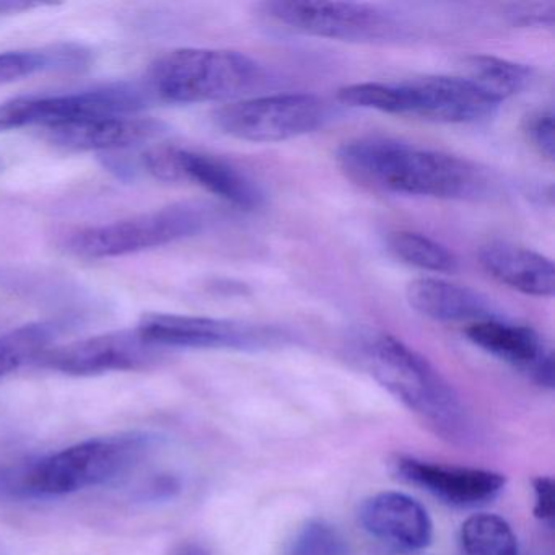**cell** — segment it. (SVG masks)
I'll return each mask as SVG.
<instances>
[{
	"mask_svg": "<svg viewBox=\"0 0 555 555\" xmlns=\"http://www.w3.org/2000/svg\"><path fill=\"white\" fill-rule=\"evenodd\" d=\"M336 160L347 178L382 193L464 201L479 199L490 186L486 171L473 162L395 139L346 142Z\"/></svg>",
	"mask_w": 555,
	"mask_h": 555,
	"instance_id": "1",
	"label": "cell"
},
{
	"mask_svg": "<svg viewBox=\"0 0 555 555\" xmlns=\"http://www.w3.org/2000/svg\"><path fill=\"white\" fill-rule=\"evenodd\" d=\"M366 372L414 412L441 440L467 444L474 440L469 409L443 375L417 350L398 337L373 333L360 343Z\"/></svg>",
	"mask_w": 555,
	"mask_h": 555,
	"instance_id": "2",
	"label": "cell"
},
{
	"mask_svg": "<svg viewBox=\"0 0 555 555\" xmlns=\"http://www.w3.org/2000/svg\"><path fill=\"white\" fill-rule=\"evenodd\" d=\"M154 443L144 431L89 438L22 470L17 487L30 495L63 496L106 486L141 466Z\"/></svg>",
	"mask_w": 555,
	"mask_h": 555,
	"instance_id": "3",
	"label": "cell"
},
{
	"mask_svg": "<svg viewBox=\"0 0 555 555\" xmlns=\"http://www.w3.org/2000/svg\"><path fill=\"white\" fill-rule=\"evenodd\" d=\"M337 99L350 108L415 116L444 125H474L495 115L500 106L461 76L422 77L401 83H353L340 89Z\"/></svg>",
	"mask_w": 555,
	"mask_h": 555,
	"instance_id": "4",
	"label": "cell"
},
{
	"mask_svg": "<svg viewBox=\"0 0 555 555\" xmlns=\"http://www.w3.org/2000/svg\"><path fill=\"white\" fill-rule=\"evenodd\" d=\"M262 79L264 70L246 54L184 48L155 61L149 74V89L157 99L180 105L235 102Z\"/></svg>",
	"mask_w": 555,
	"mask_h": 555,
	"instance_id": "5",
	"label": "cell"
},
{
	"mask_svg": "<svg viewBox=\"0 0 555 555\" xmlns=\"http://www.w3.org/2000/svg\"><path fill=\"white\" fill-rule=\"evenodd\" d=\"M212 220V209L204 204H175L106 225L73 230L61 240V248L77 258H118L190 238Z\"/></svg>",
	"mask_w": 555,
	"mask_h": 555,
	"instance_id": "6",
	"label": "cell"
},
{
	"mask_svg": "<svg viewBox=\"0 0 555 555\" xmlns=\"http://www.w3.org/2000/svg\"><path fill=\"white\" fill-rule=\"evenodd\" d=\"M327 109L310 93H278L225 103L214 112V125L230 138L253 144L291 141L317 131Z\"/></svg>",
	"mask_w": 555,
	"mask_h": 555,
	"instance_id": "7",
	"label": "cell"
},
{
	"mask_svg": "<svg viewBox=\"0 0 555 555\" xmlns=\"http://www.w3.org/2000/svg\"><path fill=\"white\" fill-rule=\"evenodd\" d=\"M151 92L132 83H113L66 95L21 96L0 103V132L25 126L73 125L112 116H134L147 106Z\"/></svg>",
	"mask_w": 555,
	"mask_h": 555,
	"instance_id": "8",
	"label": "cell"
},
{
	"mask_svg": "<svg viewBox=\"0 0 555 555\" xmlns=\"http://www.w3.org/2000/svg\"><path fill=\"white\" fill-rule=\"evenodd\" d=\"M272 21L311 37L347 43H378L395 40L402 27L392 15L357 2L275 0L262 5Z\"/></svg>",
	"mask_w": 555,
	"mask_h": 555,
	"instance_id": "9",
	"label": "cell"
},
{
	"mask_svg": "<svg viewBox=\"0 0 555 555\" xmlns=\"http://www.w3.org/2000/svg\"><path fill=\"white\" fill-rule=\"evenodd\" d=\"M138 331L160 349L259 350L285 339L284 333L275 327L183 314H147Z\"/></svg>",
	"mask_w": 555,
	"mask_h": 555,
	"instance_id": "10",
	"label": "cell"
},
{
	"mask_svg": "<svg viewBox=\"0 0 555 555\" xmlns=\"http://www.w3.org/2000/svg\"><path fill=\"white\" fill-rule=\"evenodd\" d=\"M142 164L157 180L197 184L238 209L255 210L264 203V193L249 175L214 155L155 147L144 155Z\"/></svg>",
	"mask_w": 555,
	"mask_h": 555,
	"instance_id": "11",
	"label": "cell"
},
{
	"mask_svg": "<svg viewBox=\"0 0 555 555\" xmlns=\"http://www.w3.org/2000/svg\"><path fill=\"white\" fill-rule=\"evenodd\" d=\"M160 347L152 346L138 330L115 331L64 346L48 347L35 363L69 376H96L112 372H138L160 362Z\"/></svg>",
	"mask_w": 555,
	"mask_h": 555,
	"instance_id": "12",
	"label": "cell"
},
{
	"mask_svg": "<svg viewBox=\"0 0 555 555\" xmlns=\"http://www.w3.org/2000/svg\"><path fill=\"white\" fill-rule=\"evenodd\" d=\"M395 469L405 482L460 508H473L492 502L505 489L503 474L479 467L450 466L414 456H401L396 460Z\"/></svg>",
	"mask_w": 555,
	"mask_h": 555,
	"instance_id": "13",
	"label": "cell"
},
{
	"mask_svg": "<svg viewBox=\"0 0 555 555\" xmlns=\"http://www.w3.org/2000/svg\"><path fill=\"white\" fill-rule=\"evenodd\" d=\"M359 522L372 538L396 551H422L434 538L427 509L401 492H379L363 500Z\"/></svg>",
	"mask_w": 555,
	"mask_h": 555,
	"instance_id": "14",
	"label": "cell"
},
{
	"mask_svg": "<svg viewBox=\"0 0 555 555\" xmlns=\"http://www.w3.org/2000/svg\"><path fill=\"white\" fill-rule=\"evenodd\" d=\"M466 336L474 346L526 373L539 386L554 388L552 350L532 327L495 318L469 324Z\"/></svg>",
	"mask_w": 555,
	"mask_h": 555,
	"instance_id": "15",
	"label": "cell"
},
{
	"mask_svg": "<svg viewBox=\"0 0 555 555\" xmlns=\"http://www.w3.org/2000/svg\"><path fill=\"white\" fill-rule=\"evenodd\" d=\"M158 119L112 116L47 129V139L57 147L82 152L125 151L167 134Z\"/></svg>",
	"mask_w": 555,
	"mask_h": 555,
	"instance_id": "16",
	"label": "cell"
},
{
	"mask_svg": "<svg viewBox=\"0 0 555 555\" xmlns=\"http://www.w3.org/2000/svg\"><path fill=\"white\" fill-rule=\"evenodd\" d=\"M409 307L438 323H479L499 318L489 298L464 285L438 278H418L405 287Z\"/></svg>",
	"mask_w": 555,
	"mask_h": 555,
	"instance_id": "17",
	"label": "cell"
},
{
	"mask_svg": "<svg viewBox=\"0 0 555 555\" xmlns=\"http://www.w3.org/2000/svg\"><path fill=\"white\" fill-rule=\"evenodd\" d=\"M479 261L490 278L519 294L541 298L554 295V262L532 249L515 243L492 242L482 246Z\"/></svg>",
	"mask_w": 555,
	"mask_h": 555,
	"instance_id": "18",
	"label": "cell"
},
{
	"mask_svg": "<svg viewBox=\"0 0 555 555\" xmlns=\"http://www.w3.org/2000/svg\"><path fill=\"white\" fill-rule=\"evenodd\" d=\"M89 61V51L74 44L0 53V86L47 70L82 69Z\"/></svg>",
	"mask_w": 555,
	"mask_h": 555,
	"instance_id": "19",
	"label": "cell"
},
{
	"mask_svg": "<svg viewBox=\"0 0 555 555\" xmlns=\"http://www.w3.org/2000/svg\"><path fill=\"white\" fill-rule=\"evenodd\" d=\"M461 77L502 105L503 100L518 95L529 86L532 74L525 64L502 57L470 56L464 61Z\"/></svg>",
	"mask_w": 555,
	"mask_h": 555,
	"instance_id": "20",
	"label": "cell"
},
{
	"mask_svg": "<svg viewBox=\"0 0 555 555\" xmlns=\"http://www.w3.org/2000/svg\"><path fill=\"white\" fill-rule=\"evenodd\" d=\"M389 253L399 261L421 271L434 274H451L457 271V258L441 243L422 235V233L399 232L389 233Z\"/></svg>",
	"mask_w": 555,
	"mask_h": 555,
	"instance_id": "21",
	"label": "cell"
},
{
	"mask_svg": "<svg viewBox=\"0 0 555 555\" xmlns=\"http://www.w3.org/2000/svg\"><path fill=\"white\" fill-rule=\"evenodd\" d=\"M464 555H518V539L512 526L492 513H477L461 526Z\"/></svg>",
	"mask_w": 555,
	"mask_h": 555,
	"instance_id": "22",
	"label": "cell"
},
{
	"mask_svg": "<svg viewBox=\"0 0 555 555\" xmlns=\"http://www.w3.org/2000/svg\"><path fill=\"white\" fill-rule=\"evenodd\" d=\"M60 333L53 323H31L0 336V378L28 362H35Z\"/></svg>",
	"mask_w": 555,
	"mask_h": 555,
	"instance_id": "23",
	"label": "cell"
},
{
	"mask_svg": "<svg viewBox=\"0 0 555 555\" xmlns=\"http://www.w3.org/2000/svg\"><path fill=\"white\" fill-rule=\"evenodd\" d=\"M287 555H347L340 532L324 519H311L298 529Z\"/></svg>",
	"mask_w": 555,
	"mask_h": 555,
	"instance_id": "24",
	"label": "cell"
},
{
	"mask_svg": "<svg viewBox=\"0 0 555 555\" xmlns=\"http://www.w3.org/2000/svg\"><path fill=\"white\" fill-rule=\"evenodd\" d=\"M526 134L532 147L547 158L548 162L554 160L555 139H554V113L552 109H541L529 116L528 125H526Z\"/></svg>",
	"mask_w": 555,
	"mask_h": 555,
	"instance_id": "25",
	"label": "cell"
},
{
	"mask_svg": "<svg viewBox=\"0 0 555 555\" xmlns=\"http://www.w3.org/2000/svg\"><path fill=\"white\" fill-rule=\"evenodd\" d=\"M534 493V515L539 521L552 526L555 513L554 480L551 477L541 476L532 482Z\"/></svg>",
	"mask_w": 555,
	"mask_h": 555,
	"instance_id": "26",
	"label": "cell"
},
{
	"mask_svg": "<svg viewBox=\"0 0 555 555\" xmlns=\"http://www.w3.org/2000/svg\"><path fill=\"white\" fill-rule=\"evenodd\" d=\"M516 22L522 25L545 24L552 25L554 22V5H518L515 8V14H512Z\"/></svg>",
	"mask_w": 555,
	"mask_h": 555,
	"instance_id": "27",
	"label": "cell"
},
{
	"mask_svg": "<svg viewBox=\"0 0 555 555\" xmlns=\"http://www.w3.org/2000/svg\"><path fill=\"white\" fill-rule=\"evenodd\" d=\"M170 555H209V551L199 542L186 541L175 545Z\"/></svg>",
	"mask_w": 555,
	"mask_h": 555,
	"instance_id": "28",
	"label": "cell"
},
{
	"mask_svg": "<svg viewBox=\"0 0 555 555\" xmlns=\"http://www.w3.org/2000/svg\"><path fill=\"white\" fill-rule=\"evenodd\" d=\"M43 4H34V2H18V0H2L0 2V14H17L22 11H30V9L40 8Z\"/></svg>",
	"mask_w": 555,
	"mask_h": 555,
	"instance_id": "29",
	"label": "cell"
}]
</instances>
